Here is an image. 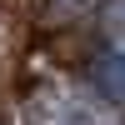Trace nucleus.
<instances>
[{
	"mask_svg": "<svg viewBox=\"0 0 125 125\" xmlns=\"http://www.w3.org/2000/svg\"><path fill=\"white\" fill-rule=\"evenodd\" d=\"M100 40H105V50L125 55V0H105L100 5Z\"/></svg>",
	"mask_w": 125,
	"mask_h": 125,
	"instance_id": "nucleus-3",
	"label": "nucleus"
},
{
	"mask_svg": "<svg viewBox=\"0 0 125 125\" xmlns=\"http://www.w3.org/2000/svg\"><path fill=\"white\" fill-rule=\"evenodd\" d=\"M70 5H80V0H70Z\"/></svg>",
	"mask_w": 125,
	"mask_h": 125,
	"instance_id": "nucleus-4",
	"label": "nucleus"
},
{
	"mask_svg": "<svg viewBox=\"0 0 125 125\" xmlns=\"http://www.w3.org/2000/svg\"><path fill=\"white\" fill-rule=\"evenodd\" d=\"M20 125H120V105H110L95 85H40Z\"/></svg>",
	"mask_w": 125,
	"mask_h": 125,
	"instance_id": "nucleus-1",
	"label": "nucleus"
},
{
	"mask_svg": "<svg viewBox=\"0 0 125 125\" xmlns=\"http://www.w3.org/2000/svg\"><path fill=\"white\" fill-rule=\"evenodd\" d=\"M90 85H95L110 105H120V110H125V55L100 50V55L90 60Z\"/></svg>",
	"mask_w": 125,
	"mask_h": 125,
	"instance_id": "nucleus-2",
	"label": "nucleus"
}]
</instances>
